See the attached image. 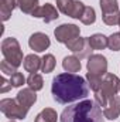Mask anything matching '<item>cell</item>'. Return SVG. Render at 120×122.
Here are the masks:
<instances>
[{"label":"cell","mask_w":120,"mask_h":122,"mask_svg":"<svg viewBox=\"0 0 120 122\" xmlns=\"http://www.w3.org/2000/svg\"><path fill=\"white\" fill-rule=\"evenodd\" d=\"M88 81L72 72H62L52 78L51 92L52 98L58 104H71L75 101L85 99L89 95Z\"/></svg>","instance_id":"obj_1"},{"label":"cell","mask_w":120,"mask_h":122,"mask_svg":"<svg viewBox=\"0 0 120 122\" xmlns=\"http://www.w3.org/2000/svg\"><path fill=\"white\" fill-rule=\"evenodd\" d=\"M60 119L61 122H105V115L96 101L83 99L66 107Z\"/></svg>","instance_id":"obj_2"},{"label":"cell","mask_w":120,"mask_h":122,"mask_svg":"<svg viewBox=\"0 0 120 122\" xmlns=\"http://www.w3.org/2000/svg\"><path fill=\"white\" fill-rule=\"evenodd\" d=\"M120 90V78L115 74H110L107 72L105 77H103V81H102V87L95 92V101L106 108L107 104H109V99L116 97V94Z\"/></svg>","instance_id":"obj_3"},{"label":"cell","mask_w":120,"mask_h":122,"mask_svg":"<svg viewBox=\"0 0 120 122\" xmlns=\"http://www.w3.org/2000/svg\"><path fill=\"white\" fill-rule=\"evenodd\" d=\"M1 54H3L4 60H7L16 68H18L24 62L21 47L14 37H7L1 41Z\"/></svg>","instance_id":"obj_4"},{"label":"cell","mask_w":120,"mask_h":122,"mask_svg":"<svg viewBox=\"0 0 120 122\" xmlns=\"http://www.w3.org/2000/svg\"><path fill=\"white\" fill-rule=\"evenodd\" d=\"M0 111L11 121L13 119H24L28 114V108L21 105L17 99H11V98H4L0 101Z\"/></svg>","instance_id":"obj_5"},{"label":"cell","mask_w":120,"mask_h":122,"mask_svg":"<svg viewBox=\"0 0 120 122\" xmlns=\"http://www.w3.org/2000/svg\"><path fill=\"white\" fill-rule=\"evenodd\" d=\"M99 4H100V10H102L103 23L107 26L119 24L120 11L117 0H99Z\"/></svg>","instance_id":"obj_6"},{"label":"cell","mask_w":120,"mask_h":122,"mask_svg":"<svg viewBox=\"0 0 120 122\" xmlns=\"http://www.w3.org/2000/svg\"><path fill=\"white\" fill-rule=\"evenodd\" d=\"M57 7L65 16H69L72 19H81L86 6L79 0H57Z\"/></svg>","instance_id":"obj_7"},{"label":"cell","mask_w":120,"mask_h":122,"mask_svg":"<svg viewBox=\"0 0 120 122\" xmlns=\"http://www.w3.org/2000/svg\"><path fill=\"white\" fill-rule=\"evenodd\" d=\"M68 47V50H71L74 53V56H76L79 60L82 58H86L92 56V51L93 48L90 47L89 43V37H78L75 40H71L69 43L65 44Z\"/></svg>","instance_id":"obj_8"},{"label":"cell","mask_w":120,"mask_h":122,"mask_svg":"<svg viewBox=\"0 0 120 122\" xmlns=\"http://www.w3.org/2000/svg\"><path fill=\"white\" fill-rule=\"evenodd\" d=\"M79 34H81V29L76 24H61L54 30V36H55L57 41L62 43V44H66L71 40L78 38Z\"/></svg>","instance_id":"obj_9"},{"label":"cell","mask_w":120,"mask_h":122,"mask_svg":"<svg viewBox=\"0 0 120 122\" xmlns=\"http://www.w3.org/2000/svg\"><path fill=\"white\" fill-rule=\"evenodd\" d=\"M86 68H88V72L90 74L105 77L107 74V60L102 54H92L90 57H88Z\"/></svg>","instance_id":"obj_10"},{"label":"cell","mask_w":120,"mask_h":122,"mask_svg":"<svg viewBox=\"0 0 120 122\" xmlns=\"http://www.w3.org/2000/svg\"><path fill=\"white\" fill-rule=\"evenodd\" d=\"M31 16L32 17H37V19H42L45 23H51V21H54V20H57L60 17L57 9L52 4H50V3H45L42 6H38L31 13Z\"/></svg>","instance_id":"obj_11"},{"label":"cell","mask_w":120,"mask_h":122,"mask_svg":"<svg viewBox=\"0 0 120 122\" xmlns=\"http://www.w3.org/2000/svg\"><path fill=\"white\" fill-rule=\"evenodd\" d=\"M51 41H50V37L44 33H34L31 34L30 38H28V46H30L31 50H34L35 53H42L45 51L48 47H50Z\"/></svg>","instance_id":"obj_12"},{"label":"cell","mask_w":120,"mask_h":122,"mask_svg":"<svg viewBox=\"0 0 120 122\" xmlns=\"http://www.w3.org/2000/svg\"><path fill=\"white\" fill-rule=\"evenodd\" d=\"M103 115L105 118L110 119V121H115L117 119L120 115V98L119 97H113L109 99V104L106 108H103Z\"/></svg>","instance_id":"obj_13"},{"label":"cell","mask_w":120,"mask_h":122,"mask_svg":"<svg viewBox=\"0 0 120 122\" xmlns=\"http://www.w3.org/2000/svg\"><path fill=\"white\" fill-rule=\"evenodd\" d=\"M16 99H17L21 105H24L26 108L30 109V107L34 105L35 101H37V95H35V91H32L31 88H23L21 91L17 94Z\"/></svg>","instance_id":"obj_14"},{"label":"cell","mask_w":120,"mask_h":122,"mask_svg":"<svg viewBox=\"0 0 120 122\" xmlns=\"http://www.w3.org/2000/svg\"><path fill=\"white\" fill-rule=\"evenodd\" d=\"M17 0H0V16L3 21H7L13 13V10L17 7Z\"/></svg>","instance_id":"obj_15"},{"label":"cell","mask_w":120,"mask_h":122,"mask_svg":"<svg viewBox=\"0 0 120 122\" xmlns=\"http://www.w3.org/2000/svg\"><path fill=\"white\" fill-rule=\"evenodd\" d=\"M62 67H64V70L66 71V72H72V74H75V72H78L79 70H81V60L76 57V56H66L64 60H62Z\"/></svg>","instance_id":"obj_16"},{"label":"cell","mask_w":120,"mask_h":122,"mask_svg":"<svg viewBox=\"0 0 120 122\" xmlns=\"http://www.w3.org/2000/svg\"><path fill=\"white\" fill-rule=\"evenodd\" d=\"M23 65H24V70H26L27 72L34 74V72H37V71L41 68V58H40L38 56H35V54H28V56L24 58Z\"/></svg>","instance_id":"obj_17"},{"label":"cell","mask_w":120,"mask_h":122,"mask_svg":"<svg viewBox=\"0 0 120 122\" xmlns=\"http://www.w3.org/2000/svg\"><path fill=\"white\" fill-rule=\"evenodd\" d=\"M57 119H58V115H57L55 109H52V108H44L35 117V121L34 122H57Z\"/></svg>","instance_id":"obj_18"},{"label":"cell","mask_w":120,"mask_h":122,"mask_svg":"<svg viewBox=\"0 0 120 122\" xmlns=\"http://www.w3.org/2000/svg\"><path fill=\"white\" fill-rule=\"evenodd\" d=\"M89 43L90 47L93 50H105L107 47V37L103 34H93L89 37Z\"/></svg>","instance_id":"obj_19"},{"label":"cell","mask_w":120,"mask_h":122,"mask_svg":"<svg viewBox=\"0 0 120 122\" xmlns=\"http://www.w3.org/2000/svg\"><path fill=\"white\" fill-rule=\"evenodd\" d=\"M55 57L52 54H45L42 58H41V71L48 74V72H52L54 68H55Z\"/></svg>","instance_id":"obj_20"},{"label":"cell","mask_w":120,"mask_h":122,"mask_svg":"<svg viewBox=\"0 0 120 122\" xmlns=\"http://www.w3.org/2000/svg\"><path fill=\"white\" fill-rule=\"evenodd\" d=\"M27 84H28V88H31L32 91H40L44 87V80L40 74L34 72V74H30V77L27 78Z\"/></svg>","instance_id":"obj_21"},{"label":"cell","mask_w":120,"mask_h":122,"mask_svg":"<svg viewBox=\"0 0 120 122\" xmlns=\"http://www.w3.org/2000/svg\"><path fill=\"white\" fill-rule=\"evenodd\" d=\"M20 10L26 14H31L38 7V0H17Z\"/></svg>","instance_id":"obj_22"},{"label":"cell","mask_w":120,"mask_h":122,"mask_svg":"<svg viewBox=\"0 0 120 122\" xmlns=\"http://www.w3.org/2000/svg\"><path fill=\"white\" fill-rule=\"evenodd\" d=\"M81 21L83 24H86V26H90V24H93L96 21V13H95L93 7H90V6L85 7V11H83L82 17H81Z\"/></svg>","instance_id":"obj_23"},{"label":"cell","mask_w":120,"mask_h":122,"mask_svg":"<svg viewBox=\"0 0 120 122\" xmlns=\"http://www.w3.org/2000/svg\"><path fill=\"white\" fill-rule=\"evenodd\" d=\"M86 80H88V84H89L90 90L96 92L100 87H102V81H103V77H99V75H95V74H86Z\"/></svg>","instance_id":"obj_24"},{"label":"cell","mask_w":120,"mask_h":122,"mask_svg":"<svg viewBox=\"0 0 120 122\" xmlns=\"http://www.w3.org/2000/svg\"><path fill=\"white\" fill-rule=\"evenodd\" d=\"M107 47L112 51H120V33H113L107 37Z\"/></svg>","instance_id":"obj_25"},{"label":"cell","mask_w":120,"mask_h":122,"mask_svg":"<svg viewBox=\"0 0 120 122\" xmlns=\"http://www.w3.org/2000/svg\"><path fill=\"white\" fill-rule=\"evenodd\" d=\"M10 82H11V85L14 87V88H18V87H21L24 82H26V78H24V75L21 74V72H14L13 75H10Z\"/></svg>","instance_id":"obj_26"},{"label":"cell","mask_w":120,"mask_h":122,"mask_svg":"<svg viewBox=\"0 0 120 122\" xmlns=\"http://www.w3.org/2000/svg\"><path fill=\"white\" fill-rule=\"evenodd\" d=\"M0 70L3 74H7V75H13L14 72H17V68L14 65H11L7 60H3L0 62Z\"/></svg>","instance_id":"obj_27"},{"label":"cell","mask_w":120,"mask_h":122,"mask_svg":"<svg viewBox=\"0 0 120 122\" xmlns=\"http://www.w3.org/2000/svg\"><path fill=\"white\" fill-rule=\"evenodd\" d=\"M11 82L10 81H7L6 78H1V88H0V94H4V92H7L9 90H11Z\"/></svg>","instance_id":"obj_28"},{"label":"cell","mask_w":120,"mask_h":122,"mask_svg":"<svg viewBox=\"0 0 120 122\" xmlns=\"http://www.w3.org/2000/svg\"><path fill=\"white\" fill-rule=\"evenodd\" d=\"M119 27H120V20H119Z\"/></svg>","instance_id":"obj_29"},{"label":"cell","mask_w":120,"mask_h":122,"mask_svg":"<svg viewBox=\"0 0 120 122\" xmlns=\"http://www.w3.org/2000/svg\"><path fill=\"white\" fill-rule=\"evenodd\" d=\"M10 122H14V121H10Z\"/></svg>","instance_id":"obj_30"},{"label":"cell","mask_w":120,"mask_h":122,"mask_svg":"<svg viewBox=\"0 0 120 122\" xmlns=\"http://www.w3.org/2000/svg\"><path fill=\"white\" fill-rule=\"evenodd\" d=\"M119 92H120V90H119Z\"/></svg>","instance_id":"obj_31"}]
</instances>
